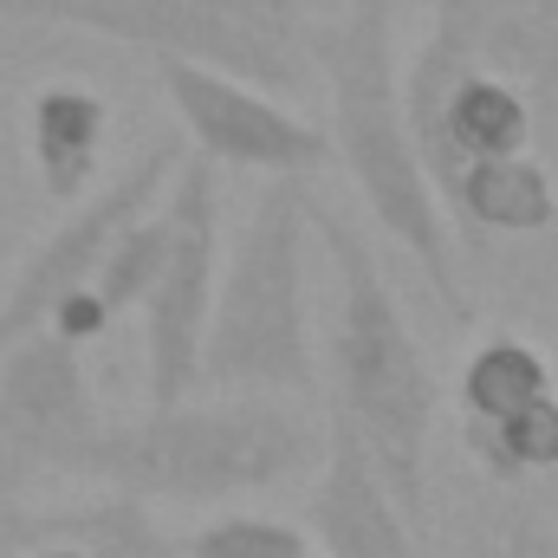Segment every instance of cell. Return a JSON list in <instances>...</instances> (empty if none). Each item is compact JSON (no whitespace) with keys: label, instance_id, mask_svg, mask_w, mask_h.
Listing matches in <instances>:
<instances>
[{"label":"cell","instance_id":"6da1fadb","mask_svg":"<svg viewBox=\"0 0 558 558\" xmlns=\"http://www.w3.org/2000/svg\"><path fill=\"white\" fill-rule=\"evenodd\" d=\"M305 221L331 260V331H325L331 422H344L357 435V448L371 454L390 500L422 526L428 441H435V410H441L435 364L422 351L416 325H410L397 286L384 274L371 234L318 195H305Z\"/></svg>","mask_w":558,"mask_h":558},{"label":"cell","instance_id":"7a4b0ae2","mask_svg":"<svg viewBox=\"0 0 558 558\" xmlns=\"http://www.w3.org/2000/svg\"><path fill=\"white\" fill-rule=\"evenodd\" d=\"M312 72L331 98V162H344L371 221L416 260L428 292L454 325H474V299L461 279V247L441 215V195L422 169L403 111V59H397V0H344L312 33Z\"/></svg>","mask_w":558,"mask_h":558},{"label":"cell","instance_id":"3957f363","mask_svg":"<svg viewBox=\"0 0 558 558\" xmlns=\"http://www.w3.org/2000/svg\"><path fill=\"white\" fill-rule=\"evenodd\" d=\"M325 435L286 403L254 397H215V403H175L143 410L131 422H98L92 441L72 448L59 474L98 481L124 500H169V507H228L247 494H267L279 481L305 474L318 461Z\"/></svg>","mask_w":558,"mask_h":558},{"label":"cell","instance_id":"277c9868","mask_svg":"<svg viewBox=\"0 0 558 558\" xmlns=\"http://www.w3.org/2000/svg\"><path fill=\"white\" fill-rule=\"evenodd\" d=\"M305 189L260 182L247 221L221 247L208 344H202V390L215 397H312L318 351H312V286H305Z\"/></svg>","mask_w":558,"mask_h":558},{"label":"cell","instance_id":"5b68a950","mask_svg":"<svg viewBox=\"0 0 558 558\" xmlns=\"http://www.w3.org/2000/svg\"><path fill=\"white\" fill-rule=\"evenodd\" d=\"M0 20L118 39L149 59H182L234 85H254L279 105L318 78L312 0H0Z\"/></svg>","mask_w":558,"mask_h":558},{"label":"cell","instance_id":"8992f818","mask_svg":"<svg viewBox=\"0 0 558 558\" xmlns=\"http://www.w3.org/2000/svg\"><path fill=\"white\" fill-rule=\"evenodd\" d=\"M428 13L435 20L403 72V111H410L422 169L441 195L448 182H461L481 162L533 156V105L507 72H494L474 52L468 26L448 7H428Z\"/></svg>","mask_w":558,"mask_h":558},{"label":"cell","instance_id":"52a82bcc","mask_svg":"<svg viewBox=\"0 0 558 558\" xmlns=\"http://www.w3.org/2000/svg\"><path fill=\"white\" fill-rule=\"evenodd\" d=\"M169 247L156 286L143 299V384L149 410L195 403L202 390V344H208V312H215V279H221V175L202 156H182L169 195H162Z\"/></svg>","mask_w":558,"mask_h":558},{"label":"cell","instance_id":"ba28073f","mask_svg":"<svg viewBox=\"0 0 558 558\" xmlns=\"http://www.w3.org/2000/svg\"><path fill=\"white\" fill-rule=\"evenodd\" d=\"M175 169H182V137H156V143H143L111 182H98L85 202H72V215L20 260V274L7 279V292H0V357L20 338L46 331L52 312L98 279L111 241L162 202V189L175 182Z\"/></svg>","mask_w":558,"mask_h":558},{"label":"cell","instance_id":"9c48e42d","mask_svg":"<svg viewBox=\"0 0 558 558\" xmlns=\"http://www.w3.org/2000/svg\"><path fill=\"white\" fill-rule=\"evenodd\" d=\"M156 85L182 124V137L195 143V156L208 169H241L260 182H299L331 169V137L325 124L299 118L292 105H279L254 85H234L221 72L182 65V59H149Z\"/></svg>","mask_w":558,"mask_h":558},{"label":"cell","instance_id":"30bf717a","mask_svg":"<svg viewBox=\"0 0 558 558\" xmlns=\"http://www.w3.org/2000/svg\"><path fill=\"white\" fill-rule=\"evenodd\" d=\"M98 397L85 377V351L33 331L0 357V487L33 474H59L78 441L98 435Z\"/></svg>","mask_w":558,"mask_h":558},{"label":"cell","instance_id":"8fae6325","mask_svg":"<svg viewBox=\"0 0 558 558\" xmlns=\"http://www.w3.org/2000/svg\"><path fill=\"white\" fill-rule=\"evenodd\" d=\"M305 526H312V546H325V558H428L422 526L390 500V487L377 481L371 454L344 422H325Z\"/></svg>","mask_w":558,"mask_h":558},{"label":"cell","instance_id":"7c38bea8","mask_svg":"<svg viewBox=\"0 0 558 558\" xmlns=\"http://www.w3.org/2000/svg\"><path fill=\"white\" fill-rule=\"evenodd\" d=\"M26 546H78L85 558H189L182 533L124 494H92L72 507H0V553Z\"/></svg>","mask_w":558,"mask_h":558},{"label":"cell","instance_id":"4fadbf2b","mask_svg":"<svg viewBox=\"0 0 558 558\" xmlns=\"http://www.w3.org/2000/svg\"><path fill=\"white\" fill-rule=\"evenodd\" d=\"M441 215L454 234H553L558 228V175L546 156L481 162L441 189Z\"/></svg>","mask_w":558,"mask_h":558},{"label":"cell","instance_id":"5bb4252c","mask_svg":"<svg viewBox=\"0 0 558 558\" xmlns=\"http://www.w3.org/2000/svg\"><path fill=\"white\" fill-rule=\"evenodd\" d=\"M105 137H111V111H105L98 92H85V85L33 92V105H26V156H33L52 202H85L92 195Z\"/></svg>","mask_w":558,"mask_h":558},{"label":"cell","instance_id":"9a60e30c","mask_svg":"<svg viewBox=\"0 0 558 558\" xmlns=\"http://www.w3.org/2000/svg\"><path fill=\"white\" fill-rule=\"evenodd\" d=\"M553 364L533 338L520 331H494L481 338L468 357H461V377H454V410H461V428H487V422L513 416L539 397H553Z\"/></svg>","mask_w":558,"mask_h":558},{"label":"cell","instance_id":"2e32d148","mask_svg":"<svg viewBox=\"0 0 558 558\" xmlns=\"http://www.w3.org/2000/svg\"><path fill=\"white\" fill-rule=\"evenodd\" d=\"M461 441H468L474 468L494 474V481H539V474H553L558 468V390L539 397V403H526V410H513V416L487 422V428H461Z\"/></svg>","mask_w":558,"mask_h":558},{"label":"cell","instance_id":"e0dca14e","mask_svg":"<svg viewBox=\"0 0 558 558\" xmlns=\"http://www.w3.org/2000/svg\"><path fill=\"white\" fill-rule=\"evenodd\" d=\"M162 195H169V189H162ZM162 247H169L162 202L111 241L105 267H98V279H92V292H98V305L111 312V325H118L124 312H143V299H149V286H156V267H162Z\"/></svg>","mask_w":558,"mask_h":558},{"label":"cell","instance_id":"ac0fdd59","mask_svg":"<svg viewBox=\"0 0 558 558\" xmlns=\"http://www.w3.org/2000/svg\"><path fill=\"white\" fill-rule=\"evenodd\" d=\"M182 553L189 558H312V539L292 520L254 513V507H221L195 533H182Z\"/></svg>","mask_w":558,"mask_h":558},{"label":"cell","instance_id":"d6986e66","mask_svg":"<svg viewBox=\"0 0 558 558\" xmlns=\"http://www.w3.org/2000/svg\"><path fill=\"white\" fill-rule=\"evenodd\" d=\"M13 558H85L78 546H26V553H13Z\"/></svg>","mask_w":558,"mask_h":558},{"label":"cell","instance_id":"ffe728a7","mask_svg":"<svg viewBox=\"0 0 558 558\" xmlns=\"http://www.w3.org/2000/svg\"><path fill=\"white\" fill-rule=\"evenodd\" d=\"M539 558H558V539H553V546H546V553H539Z\"/></svg>","mask_w":558,"mask_h":558}]
</instances>
